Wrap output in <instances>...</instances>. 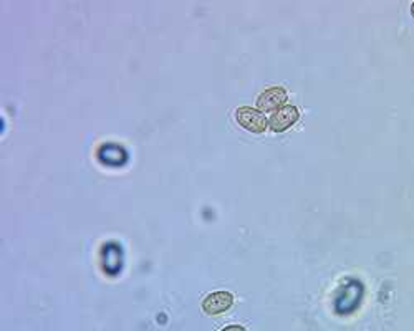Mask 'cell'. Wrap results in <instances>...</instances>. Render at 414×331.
Here are the masks:
<instances>
[{"label":"cell","instance_id":"1","mask_svg":"<svg viewBox=\"0 0 414 331\" xmlns=\"http://www.w3.org/2000/svg\"><path fill=\"white\" fill-rule=\"evenodd\" d=\"M236 121L254 135H262L269 126V119L262 114L259 109L251 107H241L236 112Z\"/></svg>","mask_w":414,"mask_h":331},{"label":"cell","instance_id":"2","mask_svg":"<svg viewBox=\"0 0 414 331\" xmlns=\"http://www.w3.org/2000/svg\"><path fill=\"white\" fill-rule=\"evenodd\" d=\"M287 91L282 86H272V88H267L262 91L257 98V109L259 112H279L280 108L285 107V101H287Z\"/></svg>","mask_w":414,"mask_h":331},{"label":"cell","instance_id":"3","mask_svg":"<svg viewBox=\"0 0 414 331\" xmlns=\"http://www.w3.org/2000/svg\"><path fill=\"white\" fill-rule=\"evenodd\" d=\"M298 118H300L298 109L295 107H292V104H285V107H282L279 112H275L272 116H270L269 126L274 133H283L287 131L288 128H292L293 124L298 121Z\"/></svg>","mask_w":414,"mask_h":331},{"label":"cell","instance_id":"4","mask_svg":"<svg viewBox=\"0 0 414 331\" xmlns=\"http://www.w3.org/2000/svg\"><path fill=\"white\" fill-rule=\"evenodd\" d=\"M232 303H234L232 293L215 292V293H211V295L202 302V310H204L207 315H213V316L220 315V313H225V311L232 306Z\"/></svg>","mask_w":414,"mask_h":331},{"label":"cell","instance_id":"5","mask_svg":"<svg viewBox=\"0 0 414 331\" xmlns=\"http://www.w3.org/2000/svg\"><path fill=\"white\" fill-rule=\"evenodd\" d=\"M220 331H246V330L239 325H231V326H225V328L220 330Z\"/></svg>","mask_w":414,"mask_h":331},{"label":"cell","instance_id":"6","mask_svg":"<svg viewBox=\"0 0 414 331\" xmlns=\"http://www.w3.org/2000/svg\"><path fill=\"white\" fill-rule=\"evenodd\" d=\"M411 12H413V17H414V4H413V7H411Z\"/></svg>","mask_w":414,"mask_h":331}]
</instances>
